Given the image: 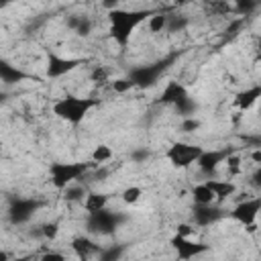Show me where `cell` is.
Here are the masks:
<instances>
[{"instance_id":"6da1fadb","label":"cell","mask_w":261,"mask_h":261,"mask_svg":"<svg viewBox=\"0 0 261 261\" xmlns=\"http://www.w3.org/2000/svg\"><path fill=\"white\" fill-rule=\"evenodd\" d=\"M151 14H153V10H124V8H116V10L108 12V18H110V37L120 47H126V43L130 41L133 31L137 29V24H141Z\"/></svg>"},{"instance_id":"7a4b0ae2","label":"cell","mask_w":261,"mask_h":261,"mask_svg":"<svg viewBox=\"0 0 261 261\" xmlns=\"http://www.w3.org/2000/svg\"><path fill=\"white\" fill-rule=\"evenodd\" d=\"M98 106V100L94 98H80V96H63L57 102H53V114L71 126H77L86 114Z\"/></svg>"},{"instance_id":"3957f363","label":"cell","mask_w":261,"mask_h":261,"mask_svg":"<svg viewBox=\"0 0 261 261\" xmlns=\"http://www.w3.org/2000/svg\"><path fill=\"white\" fill-rule=\"evenodd\" d=\"M94 167V163H53L49 167V175H51V184L57 190H65L67 186H71L73 181L82 179V175Z\"/></svg>"},{"instance_id":"277c9868","label":"cell","mask_w":261,"mask_h":261,"mask_svg":"<svg viewBox=\"0 0 261 261\" xmlns=\"http://www.w3.org/2000/svg\"><path fill=\"white\" fill-rule=\"evenodd\" d=\"M202 153V147L198 145H192V143H173L167 151H165V157L167 161L173 165V167H190L192 163H196V159L200 157Z\"/></svg>"},{"instance_id":"5b68a950","label":"cell","mask_w":261,"mask_h":261,"mask_svg":"<svg viewBox=\"0 0 261 261\" xmlns=\"http://www.w3.org/2000/svg\"><path fill=\"white\" fill-rule=\"evenodd\" d=\"M259 210H261V198H259V196H249V198L241 200V202L232 208L230 218H232V220H237L239 224L247 226V224L257 222Z\"/></svg>"},{"instance_id":"8992f818","label":"cell","mask_w":261,"mask_h":261,"mask_svg":"<svg viewBox=\"0 0 261 261\" xmlns=\"http://www.w3.org/2000/svg\"><path fill=\"white\" fill-rule=\"evenodd\" d=\"M169 243H171V247L175 249L179 261H190V259H194V257H198V255L210 251L208 245H204V243H194V241L181 239V237H177V234H173Z\"/></svg>"},{"instance_id":"52a82bcc","label":"cell","mask_w":261,"mask_h":261,"mask_svg":"<svg viewBox=\"0 0 261 261\" xmlns=\"http://www.w3.org/2000/svg\"><path fill=\"white\" fill-rule=\"evenodd\" d=\"M228 149H212V151H206V149H202V153H200V157L196 159V165H198V169L204 173V175H212L222 163H224V159L228 157Z\"/></svg>"},{"instance_id":"ba28073f","label":"cell","mask_w":261,"mask_h":261,"mask_svg":"<svg viewBox=\"0 0 261 261\" xmlns=\"http://www.w3.org/2000/svg\"><path fill=\"white\" fill-rule=\"evenodd\" d=\"M82 63H84L82 59H69V57H59L57 53H49V57H47V75L49 77H61V75L69 73L71 69H75Z\"/></svg>"},{"instance_id":"9c48e42d","label":"cell","mask_w":261,"mask_h":261,"mask_svg":"<svg viewBox=\"0 0 261 261\" xmlns=\"http://www.w3.org/2000/svg\"><path fill=\"white\" fill-rule=\"evenodd\" d=\"M71 251L75 253V257L80 261H90V259H94V257L100 255L102 247L96 241H92L90 237H75L71 241Z\"/></svg>"},{"instance_id":"30bf717a","label":"cell","mask_w":261,"mask_h":261,"mask_svg":"<svg viewBox=\"0 0 261 261\" xmlns=\"http://www.w3.org/2000/svg\"><path fill=\"white\" fill-rule=\"evenodd\" d=\"M163 63H157L155 67L153 65H147V67H139V69H135L130 75H128V82L133 84V88L135 86H139V88H147V86H151V84H155V80L159 77V73L163 71Z\"/></svg>"},{"instance_id":"8fae6325","label":"cell","mask_w":261,"mask_h":261,"mask_svg":"<svg viewBox=\"0 0 261 261\" xmlns=\"http://www.w3.org/2000/svg\"><path fill=\"white\" fill-rule=\"evenodd\" d=\"M118 224V218L116 214L112 212H96V214H90V220H88V228L92 232H100V234H106V232H112Z\"/></svg>"},{"instance_id":"7c38bea8","label":"cell","mask_w":261,"mask_h":261,"mask_svg":"<svg viewBox=\"0 0 261 261\" xmlns=\"http://www.w3.org/2000/svg\"><path fill=\"white\" fill-rule=\"evenodd\" d=\"M210 192L214 194V204H222L226 198H232L237 194V184L230 181V179H206L204 181Z\"/></svg>"},{"instance_id":"4fadbf2b","label":"cell","mask_w":261,"mask_h":261,"mask_svg":"<svg viewBox=\"0 0 261 261\" xmlns=\"http://www.w3.org/2000/svg\"><path fill=\"white\" fill-rule=\"evenodd\" d=\"M186 98H190V96H188L186 88H184L179 82H167V86H165L163 92H161L159 102H161V104H173V106H179Z\"/></svg>"},{"instance_id":"5bb4252c","label":"cell","mask_w":261,"mask_h":261,"mask_svg":"<svg viewBox=\"0 0 261 261\" xmlns=\"http://www.w3.org/2000/svg\"><path fill=\"white\" fill-rule=\"evenodd\" d=\"M37 206L39 204L35 200H16L12 204V208H10V220L12 222H27L33 216Z\"/></svg>"},{"instance_id":"9a60e30c","label":"cell","mask_w":261,"mask_h":261,"mask_svg":"<svg viewBox=\"0 0 261 261\" xmlns=\"http://www.w3.org/2000/svg\"><path fill=\"white\" fill-rule=\"evenodd\" d=\"M222 216L218 204H210V206H194V220L198 226H206L212 224L214 220H218Z\"/></svg>"},{"instance_id":"2e32d148","label":"cell","mask_w":261,"mask_h":261,"mask_svg":"<svg viewBox=\"0 0 261 261\" xmlns=\"http://www.w3.org/2000/svg\"><path fill=\"white\" fill-rule=\"evenodd\" d=\"M259 98H261V88L259 86H253V88H247V90H243V92H239L234 96V106L241 112H247L251 106L257 104Z\"/></svg>"},{"instance_id":"e0dca14e","label":"cell","mask_w":261,"mask_h":261,"mask_svg":"<svg viewBox=\"0 0 261 261\" xmlns=\"http://www.w3.org/2000/svg\"><path fill=\"white\" fill-rule=\"evenodd\" d=\"M84 208L88 214H96V212H102L106 210L108 206V194H102V192H88L86 198L82 200Z\"/></svg>"},{"instance_id":"ac0fdd59","label":"cell","mask_w":261,"mask_h":261,"mask_svg":"<svg viewBox=\"0 0 261 261\" xmlns=\"http://www.w3.org/2000/svg\"><path fill=\"white\" fill-rule=\"evenodd\" d=\"M192 200H194V206H210V204H214V194L202 181L192 188Z\"/></svg>"},{"instance_id":"d6986e66","label":"cell","mask_w":261,"mask_h":261,"mask_svg":"<svg viewBox=\"0 0 261 261\" xmlns=\"http://www.w3.org/2000/svg\"><path fill=\"white\" fill-rule=\"evenodd\" d=\"M22 77H27V75L20 69H16L14 65H10V63H6V61L0 59V80L4 84H14V82H18Z\"/></svg>"},{"instance_id":"ffe728a7","label":"cell","mask_w":261,"mask_h":261,"mask_svg":"<svg viewBox=\"0 0 261 261\" xmlns=\"http://www.w3.org/2000/svg\"><path fill=\"white\" fill-rule=\"evenodd\" d=\"M147 29L149 33H163L167 29V12H153L147 18Z\"/></svg>"},{"instance_id":"44dd1931","label":"cell","mask_w":261,"mask_h":261,"mask_svg":"<svg viewBox=\"0 0 261 261\" xmlns=\"http://www.w3.org/2000/svg\"><path fill=\"white\" fill-rule=\"evenodd\" d=\"M90 80L96 84V86H104L110 82V69L106 65H94L92 73H90Z\"/></svg>"},{"instance_id":"7402d4cb","label":"cell","mask_w":261,"mask_h":261,"mask_svg":"<svg viewBox=\"0 0 261 261\" xmlns=\"http://www.w3.org/2000/svg\"><path fill=\"white\" fill-rule=\"evenodd\" d=\"M112 159V149L108 145H98L94 151H92V163L94 165H102L106 161Z\"/></svg>"},{"instance_id":"603a6c76","label":"cell","mask_w":261,"mask_h":261,"mask_svg":"<svg viewBox=\"0 0 261 261\" xmlns=\"http://www.w3.org/2000/svg\"><path fill=\"white\" fill-rule=\"evenodd\" d=\"M141 196H143V188H139V186H128V188H124L122 194H120L122 202L128 204V206L137 204V202L141 200Z\"/></svg>"},{"instance_id":"cb8c5ba5","label":"cell","mask_w":261,"mask_h":261,"mask_svg":"<svg viewBox=\"0 0 261 261\" xmlns=\"http://www.w3.org/2000/svg\"><path fill=\"white\" fill-rule=\"evenodd\" d=\"M188 27V18L181 14H167V33H177Z\"/></svg>"},{"instance_id":"d4e9b609","label":"cell","mask_w":261,"mask_h":261,"mask_svg":"<svg viewBox=\"0 0 261 261\" xmlns=\"http://www.w3.org/2000/svg\"><path fill=\"white\" fill-rule=\"evenodd\" d=\"M41 234H43V239H47V241H55L57 234H59V222H57V220L45 222V224L41 226Z\"/></svg>"},{"instance_id":"484cf974","label":"cell","mask_w":261,"mask_h":261,"mask_svg":"<svg viewBox=\"0 0 261 261\" xmlns=\"http://www.w3.org/2000/svg\"><path fill=\"white\" fill-rule=\"evenodd\" d=\"M122 251H124V249L116 245V247H108V249H102L98 257H100V261H118V259H120V255H122Z\"/></svg>"},{"instance_id":"4316f807","label":"cell","mask_w":261,"mask_h":261,"mask_svg":"<svg viewBox=\"0 0 261 261\" xmlns=\"http://www.w3.org/2000/svg\"><path fill=\"white\" fill-rule=\"evenodd\" d=\"M92 27H94V22H92V18L90 16H80V20H77V27H75V35H80V37H88L90 33H92Z\"/></svg>"},{"instance_id":"83f0119b","label":"cell","mask_w":261,"mask_h":261,"mask_svg":"<svg viewBox=\"0 0 261 261\" xmlns=\"http://www.w3.org/2000/svg\"><path fill=\"white\" fill-rule=\"evenodd\" d=\"M224 163L228 167V175L241 173V155L239 153H228V157L224 159Z\"/></svg>"},{"instance_id":"f1b7e54d","label":"cell","mask_w":261,"mask_h":261,"mask_svg":"<svg viewBox=\"0 0 261 261\" xmlns=\"http://www.w3.org/2000/svg\"><path fill=\"white\" fill-rule=\"evenodd\" d=\"M86 190L82 188V186H67L65 188V200H71V202H75V200H84L86 198Z\"/></svg>"},{"instance_id":"f546056e","label":"cell","mask_w":261,"mask_h":261,"mask_svg":"<svg viewBox=\"0 0 261 261\" xmlns=\"http://www.w3.org/2000/svg\"><path fill=\"white\" fill-rule=\"evenodd\" d=\"M194 232H196V226L190 224V222H179V224L175 226V234L181 237V239H192Z\"/></svg>"},{"instance_id":"4dcf8cb0","label":"cell","mask_w":261,"mask_h":261,"mask_svg":"<svg viewBox=\"0 0 261 261\" xmlns=\"http://www.w3.org/2000/svg\"><path fill=\"white\" fill-rule=\"evenodd\" d=\"M110 88H112L116 94H124V92H128V90L133 88V84L128 82V77H120V80L110 82Z\"/></svg>"},{"instance_id":"1f68e13d","label":"cell","mask_w":261,"mask_h":261,"mask_svg":"<svg viewBox=\"0 0 261 261\" xmlns=\"http://www.w3.org/2000/svg\"><path fill=\"white\" fill-rule=\"evenodd\" d=\"M198 128H200V120L194 118V116L184 118L181 124H179V130H181V133H194V130H198Z\"/></svg>"},{"instance_id":"d6a6232c","label":"cell","mask_w":261,"mask_h":261,"mask_svg":"<svg viewBox=\"0 0 261 261\" xmlns=\"http://www.w3.org/2000/svg\"><path fill=\"white\" fill-rule=\"evenodd\" d=\"M39 261H67V259H65V255L59 253V251H45V253L39 257Z\"/></svg>"},{"instance_id":"836d02e7","label":"cell","mask_w":261,"mask_h":261,"mask_svg":"<svg viewBox=\"0 0 261 261\" xmlns=\"http://www.w3.org/2000/svg\"><path fill=\"white\" fill-rule=\"evenodd\" d=\"M255 6H257L255 2H237V4H234V10H239V12H245V14H247V12H251Z\"/></svg>"},{"instance_id":"e575fe53","label":"cell","mask_w":261,"mask_h":261,"mask_svg":"<svg viewBox=\"0 0 261 261\" xmlns=\"http://www.w3.org/2000/svg\"><path fill=\"white\" fill-rule=\"evenodd\" d=\"M251 161H253L257 167L261 165V149H259V147H255V149L251 151Z\"/></svg>"},{"instance_id":"d590c367","label":"cell","mask_w":261,"mask_h":261,"mask_svg":"<svg viewBox=\"0 0 261 261\" xmlns=\"http://www.w3.org/2000/svg\"><path fill=\"white\" fill-rule=\"evenodd\" d=\"M77 20H80V16H77V14H71V16H67V20H65V24H67V29H71V31H75V27H77Z\"/></svg>"},{"instance_id":"8d00e7d4","label":"cell","mask_w":261,"mask_h":261,"mask_svg":"<svg viewBox=\"0 0 261 261\" xmlns=\"http://www.w3.org/2000/svg\"><path fill=\"white\" fill-rule=\"evenodd\" d=\"M149 157V151H141V153H135V161H141V159H147Z\"/></svg>"},{"instance_id":"74e56055","label":"cell","mask_w":261,"mask_h":261,"mask_svg":"<svg viewBox=\"0 0 261 261\" xmlns=\"http://www.w3.org/2000/svg\"><path fill=\"white\" fill-rule=\"evenodd\" d=\"M10 259H12V257H10L6 251H0V261H10Z\"/></svg>"},{"instance_id":"f35d334b","label":"cell","mask_w":261,"mask_h":261,"mask_svg":"<svg viewBox=\"0 0 261 261\" xmlns=\"http://www.w3.org/2000/svg\"><path fill=\"white\" fill-rule=\"evenodd\" d=\"M31 257H14V259H10V261H29Z\"/></svg>"},{"instance_id":"ab89813d","label":"cell","mask_w":261,"mask_h":261,"mask_svg":"<svg viewBox=\"0 0 261 261\" xmlns=\"http://www.w3.org/2000/svg\"><path fill=\"white\" fill-rule=\"evenodd\" d=\"M2 100H4V94H2V92H0V104H2Z\"/></svg>"},{"instance_id":"60d3db41","label":"cell","mask_w":261,"mask_h":261,"mask_svg":"<svg viewBox=\"0 0 261 261\" xmlns=\"http://www.w3.org/2000/svg\"><path fill=\"white\" fill-rule=\"evenodd\" d=\"M0 153H2V143H0Z\"/></svg>"}]
</instances>
